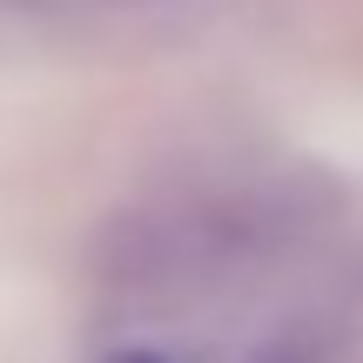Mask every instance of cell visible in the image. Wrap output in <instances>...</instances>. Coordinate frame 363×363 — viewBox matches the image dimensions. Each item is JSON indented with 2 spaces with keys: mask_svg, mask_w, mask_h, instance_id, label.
Returning <instances> with one entry per match:
<instances>
[{
  "mask_svg": "<svg viewBox=\"0 0 363 363\" xmlns=\"http://www.w3.org/2000/svg\"><path fill=\"white\" fill-rule=\"evenodd\" d=\"M350 283L316 222L216 195L142 222L101 283L88 363H343Z\"/></svg>",
  "mask_w": 363,
  "mask_h": 363,
  "instance_id": "1",
  "label": "cell"
},
{
  "mask_svg": "<svg viewBox=\"0 0 363 363\" xmlns=\"http://www.w3.org/2000/svg\"><path fill=\"white\" fill-rule=\"evenodd\" d=\"M67 7H175V0H67Z\"/></svg>",
  "mask_w": 363,
  "mask_h": 363,
  "instance_id": "2",
  "label": "cell"
}]
</instances>
